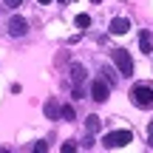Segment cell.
Returning a JSON list of instances; mask_svg holds the SVG:
<instances>
[{
	"mask_svg": "<svg viewBox=\"0 0 153 153\" xmlns=\"http://www.w3.org/2000/svg\"><path fill=\"white\" fill-rule=\"evenodd\" d=\"M60 3H68V0H60Z\"/></svg>",
	"mask_w": 153,
	"mask_h": 153,
	"instance_id": "19",
	"label": "cell"
},
{
	"mask_svg": "<svg viewBox=\"0 0 153 153\" xmlns=\"http://www.w3.org/2000/svg\"><path fill=\"white\" fill-rule=\"evenodd\" d=\"M76 26H79V28H88V26H91V14H76Z\"/></svg>",
	"mask_w": 153,
	"mask_h": 153,
	"instance_id": "13",
	"label": "cell"
},
{
	"mask_svg": "<svg viewBox=\"0 0 153 153\" xmlns=\"http://www.w3.org/2000/svg\"><path fill=\"white\" fill-rule=\"evenodd\" d=\"M34 150H37V153H43V150H48V142H37V145H34Z\"/></svg>",
	"mask_w": 153,
	"mask_h": 153,
	"instance_id": "16",
	"label": "cell"
},
{
	"mask_svg": "<svg viewBox=\"0 0 153 153\" xmlns=\"http://www.w3.org/2000/svg\"><path fill=\"white\" fill-rule=\"evenodd\" d=\"M60 150H62V153H74V150H76V145H74V142H65Z\"/></svg>",
	"mask_w": 153,
	"mask_h": 153,
	"instance_id": "15",
	"label": "cell"
},
{
	"mask_svg": "<svg viewBox=\"0 0 153 153\" xmlns=\"http://www.w3.org/2000/svg\"><path fill=\"white\" fill-rule=\"evenodd\" d=\"M9 34H11V37H26V34H28V20L20 17V14H14L9 20Z\"/></svg>",
	"mask_w": 153,
	"mask_h": 153,
	"instance_id": "5",
	"label": "cell"
},
{
	"mask_svg": "<svg viewBox=\"0 0 153 153\" xmlns=\"http://www.w3.org/2000/svg\"><path fill=\"white\" fill-rule=\"evenodd\" d=\"M74 116H76L74 105H62V108H60V119H65V122H74Z\"/></svg>",
	"mask_w": 153,
	"mask_h": 153,
	"instance_id": "11",
	"label": "cell"
},
{
	"mask_svg": "<svg viewBox=\"0 0 153 153\" xmlns=\"http://www.w3.org/2000/svg\"><path fill=\"white\" fill-rule=\"evenodd\" d=\"M148 142H150V148H153V122H150V128H148Z\"/></svg>",
	"mask_w": 153,
	"mask_h": 153,
	"instance_id": "17",
	"label": "cell"
},
{
	"mask_svg": "<svg viewBox=\"0 0 153 153\" xmlns=\"http://www.w3.org/2000/svg\"><path fill=\"white\" fill-rule=\"evenodd\" d=\"M68 74H71V82H74V85H82V82H85V76H88V71L79 65V62H74Z\"/></svg>",
	"mask_w": 153,
	"mask_h": 153,
	"instance_id": "7",
	"label": "cell"
},
{
	"mask_svg": "<svg viewBox=\"0 0 153 153\" xmlns=\"http://www.w3.org/2000/svg\"><path fill=\"white\" fill-rule=\"evenodd\" d=\"M99 74H102V79L108 82V85H116V76H114V71H111V68H102Z\"/></svg>",
	"mask_w": 153,
	"mask_h": 153,
	"instance_id": "12",
	"label": "cell"
},
{
	"mask_svg": "<svg viewBox=\"0 0 153 153\" xmlns=\"http://www.w3.org/2000/svg\"><path fill=\"white\" fill-rule=\"evenodd\" d=\"M91 3H99V0H91Z\"/></svg>",
	"mask_w": 153,
	"mask_h": 153,
	"instance_id": "20",
	"label": "cell"
},
{
	"mask_svg": "<svg viewBox=\"0 0 153 153\" xmlns=\"http://www.w3.org/2000/svg\"><path fill=\"white\" fill-rule=\"evenodd\" d=\"M111 60H114V65L119 68L122 76H133V57L128 54L125 48H114L111 51Z\"/></svg>",
	"mask_w": 153,
	"mask_h": 153,
	"instance_id": "2",
	"label": "cell"
},
{
	"mask_svg": "<svg viewBox=\"0 0 153 153\" xmlns=\"http://www.w3.org/2000/svg\"><path fill=\"white\" fill-rule=\"evenodd\" d=\"M45 116H48V119H60V105H57L54 99L45 102Z\"/></svg>",
	"mask_w": 153,
	"mask_h": 153,
	"instance_id": "9",
	"label": "cell"
},
{
	"mask_svg": "<svg viewBox=\"0 0 153 153\" xmlns=\"http://www.w3.org/2000/svg\"><path fill=\"white\" fill-rule=\"evenodd\" d=\"M128 31H131V20H125V17H114L111 20V34L119 37V34H128Z\"/></svg>",
	"mask_w": 153,
	"mask_h": 153,
	"instance_id": "6",
	"label": "cell"
},
{
	"mask_svg": "<svg viewBox=\"0 0 153 153\" xmlns=\"http://www.w3.org/2000/svg\"><path fill=\"white\" fill-rule=\"evenodd\" d=\"M111 97V85L99 76V79L91 82V99H97V102H105V99Z\"/></svg>",
	"mask_w": 153,
	"mask_h": 153,
	"instance_id": "4",
	"label": "cell"
},
{
	"mask_svg": "<svg viewBox=\"0 0 153 153\" xmlns=\"http://www.w3.org/2000/svg\"><path fill=\"white\" fill-rule=\"evenodd\" d=\"M128 97H131L133 108H142V111H150L153 108V85H150V82H136Z\"/></svg>",
	"mask_w": 153,
	"mask_h": 153,
	"instance_id": "1",
	"label": "cell"
},
{
	"mask_svg": "<svg viewBox=\"0 0 153 153\" xmlns=\"http://www.w3.org/2000/svg\"><path fill=\"white\" fill-rule=\"evenodd\" d=\"M6 9H17V6H23V0H3Z\"/></svg>",
	"mask_w": 153,
	"mask_h": 153,
	"instance_id": "14",
	"label": "cell"
},
{
	"mask_svg": "<svg viewBox=\"0 0 153 153\" xmlns=\"http://www.w3.org/2000/svg\"><path fill=\"white\" fill-rule=\"evenodd\" d=\"M139 51H142V54H150V51H153V37H150V31H139Z\"/></svg>",
	"mask_w": 153,
	"mask_h": 153,
	"instance_id": "8",
	"label": "cell"
},
{
	"mask_svg": "<svg viewBox=\"0 0 153 153\" xmlns=\"http://www.w3.org/2000/svg\"><path fill=\"white\" fill-rule=\"evenodd\" d=\"M99 125H102V119H99V116H94V114L85 119V131H88V133H97V131H99Z\"/></svg>",
	"mask_w": 153,
	"mask_h": 153,
	"instance_id": "10",
	"label": "cell"
},
{
	"mask_svg": "<svg viewBox=\"0 0 153 153\" xmlns=\"http://www.w3.org/2000/svg\"><path fill=\"white\" fill-rule=\"evenodd\" d=\"M37 3H43V6H48V3H51V0H37Z\"/></svg>",
	"mask_w": 153,
	"mask_h": 153,
	"instance_id": "18",
	"label": "cell"
},
{
	"mask_svg": "<svg viewBox=\"0 0 153 153\" xmlns=\"http://www.w3.org/2000/svg\"><path fill=\"white\" fill-rule=\"evenodd\" d=\"M131 139H133V133H131V131H111V133H105L102 145H105L108 150H116V148H125Z\"/></svg>",
	"mask_w": 153,
	"mask_h": 153,
	"instance_id": "3",
	"label": "cell"
}]
</instances>
